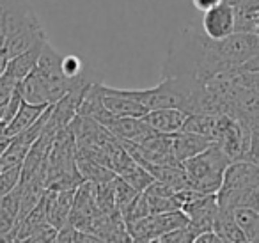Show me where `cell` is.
I'll return each instance as SVG.
<instances>
[{"label": "cell", "mask_w": 259, "mask_h": 243, "mask_svg": "<svg viewBox=\"0 0 259 243\" xmlns=\"http://www.w3.org/2000/svg\"><path fill=\"white\" fill-rule=\"evenodd\" d=\"M259 52V37L236 32L222 41H213L204 32L185 29L174 37L162 66V78H194L209 82L238 69Z\"/></svg>", "instance_id": "obj_1"}, {"label": "cell", "mask_w": 259, "mask_h": 243, "mask_svg": "<svg viewBox=\"0 0 259 243\" xmlns=\"http://www.w3.org/2000/svg\"><path fill=\"white\" fill-rule=\"evenodd\" d=\"M229 164L231 160L224 154V151L211 144L206 151L183 164L190 181L188 190H194L202 195H217L222 186L224 172L229 167Z\"/></svg>", "instance_id": "obj_2"}, {"label": "cell", "mask_w": 259, "mask_h": 243, "mask_svg": "<svg viewBox=\"0 0 259 243\" xmlns=\"http://www.w3.org/2000/svg\"><path fill=\"white\" fill-rule=\"evenodd\" d=\"M62 57H64V55L47 39V43H45V47H43V52H41V57H39V61H37L36 71L45 84V89H47L50 105L57 103L61 98H64L69 91L75 89L80 82H83V80L87 78L85 75H82L76 80L66 78L61 68Z\"/></svg>", "instance_id": "obj_3"}, {"label": "cell", "mask_w": 259, "mask_h": 243, "mask_svg": "<svg viewBox=\"0 0 259 243\" xmlns=\"http://www.w3.org/2000/svg\"><path fill=\"white\" fill-rule=\"evenodd\" d=\"M185 225H188L187 215L181 210H178L139 218V220L128 224V231L134 239H158L160 236L185 227Z\"/></svg>", "instance_id": "obj_4"}, {"label": "cell", "mask_w": 259, "mask_h": 243, "mask_svg": "<svg viewBox=\"0 0 259 243\" xmlns=\"http://www.w3.org/2000/svg\"><path fill=\"white\" fill-rule=\"evenodd\" d=\"M101 211L96 206V199H94V185L89 181H83L82 185L76 188L75 199H73L71 213L68 218V225L75 227L76 231H82L89 234L93 222Z\"/></svg>", "instance_id": "obj_5"}, {"label": "cell", "mask_w": 259, "mask_h": 243, "mask_svg": "<svg viewBox=\"0 0 259 243\" xmlns=\"http://www.w3.org/2000/svg\"><path fill=\"white\" fill-rule=\"evenodd\" d=\"M201 27L204 36L213 41H222L236 34V9L220 2L209 11L202 13Z\"/></svg>", "instance_id": "obj_6"}, {"label": "cell", "mask_w": 259, "mask_h": 243, "mask_svg": "<svg viewBox=\"0 0 259 243\" xmlns=\"http://www.w3.org/2000/svg\"><path fill=\"white\" fill-rule=\"evenodd\" d=\"M188 218V227L197 236L213 231V222L219 213V202L217 195H201L194 200H188L181 208Z\"/></svg>", "instance_id": "obj_7"}, {"label": "cell", "mask_w": 259, "mask_h": 243, "mask_svg": "<svg viewBox=\"0 0 259 243\" xmlns=\"http://www.w3.org/2000/svg\"><path fill=\"white\" fill-rule=\"evenodd\" d=\"M89 234L96 236L103 243H134L128 225L119 211L98 215L96 220L93 222Z\"/></svg>", "instance_id": "obj_8"}, {"label": "cell", "mask_w": 259, "mask_h": 243, "mask_svg": "<svg viewBox=\"0 0 259 243\" xmlns=\"http://www.w3.org/2000/svg\"><path fill=\"white\" fill-rule=\"evenodd\" d=\"M100 89H101V103H103L105 110L110 115H114V117L141 119L149 112L148 108L142 107V105L137 103L135 100H130V98L119 94L115 87L100 84Z\"/></svg>", "instance_id": "obj_9"}, {"label": "cell", "mask_w": 259, "mask_h": 243, "mask_svg": "<svg viewBox=\"0 0 259 243\" xmlns=\"http://www.w3.org/2000/svg\"><path fill=\"white\" fill-rule=\"evenodd\" d=\"M76 190H64V192H55L47 190L45 192V208H47V220L54 229H62L68 225V218L71 213L73 199H75Z\"/></svg>", "instance_id": "obj_10"}, {"label": "cell", "mask_w": 259, "mask_h": 243, "mask_svg": "<svg viewBox=\"0 0 259 243\" xmlns=\"http://www.w3.org/2000/svg\"><path fill=\"white\" fill-rule=\"evenodd\" d=\"M259 186V165L247 160L231 161L224 172L220 190H243Z\"/></svg>", "instance_id": "obj_11"}, {"label": "cell", "mask_w": 259, "mask_h": 243, "mask_svg": "<svg viewBox=\"0 0 259 243\" xmlns=\"http://www.w3.org/2000/svg\"><path fill=\"white\" fill-rule=\"evenodd\" d=\"M103 128L108 130L119 142H134V144H142L153 133V130L142 121V117L135 119V117H114L112 115V119Z\"/></svg>", "instance_id": "obj_12"}, {"label": "cell", "mask_w": 259, "mask_h": 243, "mask_svg": "<svg viewBox=\"0 0 259 243\" xmlns=\"http://www.w3.org/2000/svg\"><path fill=\"white\" fill-rule=\"evenodd\" d=\"M229 119L231 117L222 115V114H192V115H187L181 132L204 137V139L211 140V142L215 144V140L219 139V135L222 133V130L226 128Z\"/></svg>", "instance_id": "obj_13"}, {"label": "cell", "mask_w": 259, "mask_h": 243, "mask_svg": "<svg viewBox=\"0 0 259 243\" xmlns=\"http://www.w3.org/2000/svg\"><path fill=\"white\" fill-rule=\"evenodd\" d=\"M211 140L204 139V137L194 135V133L187 132H178L172 135V146H170V154L178 164L183 165L187 160L197 156L199 153L206 151L211 146Z\"/></svg>", "instance_id": "obj_14"}, {"label": "cell", "mask_w": 259, "mask_h": 243, "mask_svg": "<svg viewBox=\"0 0 259 243\" xmlns=\"http://www.w3.org/2000/svg\"><path fill=\"white\" fill-rule=\"evenodd\" d=\"M187 114L176 108H158L151 110L142 117V121L153 130V132L163 133V135H174L181 132Z\"/></svg>", "instance_id": "obj_15"}, {"label": "cell", "mask_w": 259, "mask_h": 243, "mask_svg": "<svg viewBox=\"0 0 259 243\" xmlns=\"http://www.w3.org/2000/svg\"><path fill=\"white\" fill-rule=\"evenodd\" d=\"M45 43H47V39L39 41V43L34 45L32 48H29V50L23 52V54L9 59L8 69H6L4 76H8V78L13 80L15 84H20L27 75H30V73L36 69L37 61H39V57H41V52H43Z\"/></svg>", "instance_id": "obj_16"}, {"label": "cell", "mask_w": 259, "mask_h": 243, "mask_svg": "<svg viewBox=\"0 0 259 243\" xmlns=\"http://www.w3.org/2000/svg\"><path fill=\"white\" fill-rule=\"evenodd\" d=\"M144 169L153 176V179L172 188L174 192L188 190V176L183 165H144Z\"/></svg>", "instance_id": "obj_17"}, {"label": "cell", "mask_w": 259, "mask_h": 243, "mask_svg": "<svg viewBox=\"0 0 259 243\" xmlns=\"http://www.w3.org/2000/svg\"><path fill=\"white\" fill-rule=\"evenodd\" d=\"M213 234L217 239L229 243H245V234L240 229V225L234 220L233 210H226V208H219V213L213 222Z\"/></svg>", "instance_id": "obj_18"}, {"label": "cell", "mask_w": 259, "mask_h": 243, "mask_svg": "<svg viewBox=\"0 0 259 243\" xmlns=\"http://www.w3.org/2000/svg\"><path fill=\"white\" fill-rule=\"evenodd\" d=\"M45 110H47V107H43V105L22 103V107H20V110L16 112L13 121L4 126L2 135H4L6 139H13V137L20 135V133L25 132L27 128H30V126L41 117V114H43Z\"/></svg>", "instance_id": "obj_19"}, {"label": "cell", "mask_w": 259, "mask_h": 243, "mask_svg": "<svg viewBox=\"0 0 259 243\" xmlns=\"http://www.w3.org/2000/svg\"><path fill=\"white\" fill-rule=\"evenodd\" d=\"M16 89H18L23 103L43 105V107H48V105H50L47 89H45V84H43V80H41V76L37 75L36 69H34L30 75H27L25 78L18 84Z\"/></svg>", "instance_id": "obj_20"}, {"label": "cell", "mask_w": 259, "mask_h": 243, "mask_svg": "<svg viewBox=\"0 0 259 243\" xmlns=\"http://www.w3.org/2000/svg\"><path fill=\"white\" fill-rule=\"evenodd\" d=\"M20 185L8 195L0 197V231H11L20 215Z\"/></svg>", "instance_id": "obj_21"}, {"label": "cell", "mask_w": 259, "mask_h": 243, "mask_svg": "<svg viewBox=\"0 0 259 243\" xmlns=\"http://www.w3.org/2000/svg\"><path fill=\"white\" fill-rule=\"evenodd\" d=\"M76 169H78L83 181H89V183H93V185L110 181V179L115 178L114 171H110V169L105 167V165L89 160V158H83V156H76Z\"/></svg>", "instance_id": "obj_22"}, {"label": "cell", "mask_w": 259, "mask_h": 243, "mask_svg": "<svg viewBox=\"0 0 259 243\" xmlns=\"http://www.w3.org/2000/svg\"><path fill=\"white\" fill-rule=\"evenodd\" d=\"M236 32L259 37V2L236 8Z\"/></svg>", "instance_id": "obj_23"}, {"label": "cell", "mask_w": 259, "mask_h": 243, "mask_svg": "<svg viewBox=\"0 0 259 243\" xmlns=\"http://www.w3.org/2000/svg\"><path fill=\"white\" fill-rule=\"evenodd\" d=\"M117 176L121 179H124L130 186H134V188L137 190V192H141V193L144 192V190L148 188L153 181H155V179H153V176L149 174V172L146 171L142 165H139L137 161H132V164H130L126 169H122Z\"/></svg>", "instance_id": "obj_24"}, {"label": "cell", "mask_w": 259, "mask_h": 243, "mask_svg": "<svg viewBox=\"0 0 259 243\" xmlns=\"http://www.w3.org/2000/svg\"><path fill=\"white\" fill-rule=\"evenodd\" d=\"M30 147L25 144L18 142L16 139H11L6 147L4 154L0 158V171H8V169H15V167H22L23 161L27 158Z\"/></svg>", "instance_id": "obj_25"}, {"label": "cell", "mask_w": 259, "mask_h": 243, "mask_svg": "<svg viewBox=\"0 0 259 243\" xmlns=\"http://www.w3.org/2000/svg\"><path fill=\"white\" fill-rule=\"evenodd\" d=\"M94 199H96V206L101 213H114V211H117V208H115L114 179L94 185Z\"/></svg>", "instance_id": "obj_26"}, {"label": "cell", "mask_w": 259, "mask_h": 243, "mask_svg": "<svg viewBox=\"0 0 259 243\" xmlns=\"http://www.w3.org/2000/svg\"><path fill=\"white\" fill-rule=\"evenodd\" d=\"M114 193H115V208H117V211L122 215L132 204L135 202V199H137L141 192H137L134 186H130L124 179L115 176L114 178Z\"/></svg>", "instance_id": "obj_27"}, {"label": "cell", "mask_w": 259, "mask_h": 243, "mask_svg": "<svg viewBox=\"0 0 259 243\" xmlns=\"http://www.w3.org/2000/svg\"><path fill=\"white\" fill-rule=\"evenodd\" d=\"M20 181H22V167L0 171V197L13 192L20 185Z\"/></svg>", "instance_id": "obj_28"}, {"label": "cell", "mask_w": 259, "mask_h": 243, "mask_svg": "<svg viewBox=\"0 0 259 243\" xmlns=\"http://www.w3.org/2000/svg\"><path fill=\"white\" fill-rule=\"evenodd\" d=\"M55 238H57V229H54L48 224L37 231L30 232V234L23 236V238L16 239V243H54Z\"/></svg>", "instance_id": "obj_29"}, {"label": "cell", "mask_w": 259, "mask_h": 243, "mask_svg": "<svg viewBox=\"0 0 259 243\" xmlns=\"http://www.w3.org/2000/svg\"><path fill=\"white\" fill-rule=\"evenodd\" d=\"M195 238H197V234L188 225H185V227H180L176 231H170L167 234L160 236L158 243H194Z\"/></svg>", "instance_id": "obj_30"}, {"label": "cell", "mask_w": 259, "mask_h": 243, "mask_svg": "<svg viewBox=\"0 0 259 243\" xmlns=\"http://www.w3.org/2000/svg\"><path fill=\"white\" fill-rule=\"evenodd\" d=\"M61 68H62L64 76L69 80H76L83 75L82 61H80V57H76V55H64L61 62Z\"/></svg>", "instance_id": "obj_31"}, {"label": "cell", "mask_w": 259, "mask_h": 243, "mask_svg": "<svg viewBox=\"0 0 259 243\" xmlns=\"http://www.w3.org/2000/svg\"><path fill=\"white\" fill-rule=\"evenodd\" d=\"M22 103H23L22 96H20L18 89H15V91H13L11 96H9V100L6 101V105H4V115H2V125L6 126L8 123L13 121V117H15L16 112L20 110Z\"/></svg>", "instance_id": "obj_32"}, {"label": "cell", "mask_w": 259, "mask_h": 243, "mask_svg": "<svg viewBox=\"0 0 259 243\" xmlns=\"http://www.w3.org/2000/svg\"><path fill=\"white\" fill-rule=\"evenodd\" d=\"M247 161L259 165V128L252 130V140H250V151H248Z\"/></svg>", "instance_id": "obj_33"}, {"label": "cell", "mask_w": 259, "mask_h": 243, "mask_svg": "<svg viewBox=\"0 0 259 243\" xmlns=\"http://www.w3.org/2000/svg\"><path fill=\"white\" fill-rule=\"evenodd\" d=\"M222 0H192V4H194V8L197 9V11H209L211 8H215V6H219Z\"/></svg>", "instance_id": "obj_34"}, {"label": "cell", "mask_w": 259, "mask_h": 243, "mask_svg": "<svg viewBox=\"0 0 259 243\" xmlns=\"http://www.w3.org/2000/svg\"><path fill=\"white\" fill-rule=\"evenodd\" d=\"M194 243H217V238L213 232H204V234L197 236Z\"/></svg>", "instance_id": "obj_35"}, {"label": "cell", "mask_w": 259, "mask_h": 243, "mask_svg": "<svg viewBox=\"0 0 259 243\" xmlns=\"http://www.w3.org/2000/svg\"><path fill=\"white\" fill-rule=\"evenodd\" d=\"M0 243H16L13 231H0Z\"/></svg>", "instance_id": "obj_36"}, {"label": "cell", "mask_w": 259, "mask_h": 243, "mask_svg": "<svg viewBox=\"0 0 259 243\" xmlns=\"http://www.w3.org/2000/svg\"><path fill=\"white\" fill-rule=\"evenodd\" d=\"M8 62H9V59L6 57L2 52H0V76L4 75L6 73V69H8Z\"/></svg>", "instance_id": "obj_37"}, {"label": "cell", "mask_w": 259, "mask_h": 243, "mask_svg": "<svg viewBox=\"0 0 259 243\" xmlns=\"http://www.w3.org/2000/svg\"><path fill=\"white\" fill-rule=\"evenodd\" d=\"M222 2H224V4H229V6H233V8L236 9L238 6H240V2H241V0H222Z\"/></svg>", "instance_id": "obj_38"}, {"label": "cell", "mask_w": 259, "mask_h": 243, "mask_svg": "<svg viewBox=\"0 0 259 243\" xmlns=\"http://www.w3.org/2000/svg\"><path fill=\"white\" fill-rule=\"evenodd\" d=\"M259 0H241L240 6H248V4H257Z\"/></svg>", "instance_id": "obj_39"}, {"label": "cell", "mask_w": 259, "mask_h": 243, "mask_svg": "<svg viewBox=\"0 0 259 243\" xmlns=\"http://www.w3.org/2000/svg\"><path fill=\"white\" fill-rule=\"evenodd\" d=\"M217 243H229V241H222V239H217Z\"/></svg>", "instance_id": "obj_40"}, {"label": "cell", "mask_w": 259, "mask_h": 243, "mask_svg": "<svg viewBox=\"0 0 259 243\" xmlns=\"http://www.w3.org/2000/svg\"><path fill=\"white\" fill-rule=\"evenodd\" d=\"M245 243H248V241H245Z\"/></svg>", "instance_id": "obj_41"}]
</instances>
